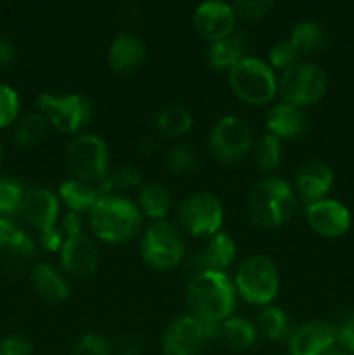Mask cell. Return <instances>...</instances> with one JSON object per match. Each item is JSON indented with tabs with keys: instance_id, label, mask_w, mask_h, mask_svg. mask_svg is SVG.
<instances>
[{
	"instance_id": "1",
	"label": "cell",
	"mask_w": 354,
	"mask_h": 355,
	"mask_svg": "<svg viewBox=\"0 0 354 355\" xmlns=\"http://www.w3.org/2000/svg\"><path fill=\"white\" fill-rule=\"evenodd\" d=\"M236 288L221 270H201L191 276L186 286V304L191 315L201 322L222 324L236 309Z\"/></svg>"
},
{
	"instance_id": "2",
	"label": "cell",
	"mask_w": 354,
	"mask_h": 355,
	"mask_svg": "<svg viewBox=\"0 0 354 355\" xmlns=\"http://www.w3.org/2000/svg\"><path fill=\"white\" fill-rule=\"evenodd\" d=\"M90 229L104 243H125L139 234L142 214L130 200L117 194H103L89 211Z\"/></svg>"
},
{
	"instance_id": "3",
	"label": "cell",
	"mask_w": 354,
	"mask_h": 355,
	"mask_svg": "<svg viewBox=\"0 0 354 355\" xmlns=\"http://www.w3.org/2000/svg\"><path fill=\"white\" fill-rule=\"evenodd\" d=\"M297 208L294 189L280 177H266L248 194V211L260 227H280L292 218Z\"/></svg>"
},
{
	"instance_id": "4",
	"label": "cell",
	"mask_w": 354,
	"mask_h": 355,
	"mask_svg": "<svg viewBox=\"0 0 354 355\" xmlns=\"http://www.w3.org/2000/svg\"><path fill=\"white\" fill-rule=\"evenodd\" d=\"M229 87L239 101L260 106L271 103L278 94V78L269 64L246 55L229 69Z\"/></svg>"
},
{
	"instance_id": "5",
	"label": "cell",
	"mask_w": 354,
	"mask_h": 355,
	"mask_svg": "<svg viewBox=\"0 0 354 355\" xmlns=\"http://www.w3.org/2000/svg\"><path fill=\"white\" fill-rule=\"evenodd\" d=\"M236 293L252 305H269L280 290V276L273 260L266 255H250L235 276Z\"/></svg>"
},
{
	"instance_id": "6",
	"label": "cell",
	"mask_w": 354,
	"mask_h": 355,
	"mask_svg": "<svg viewBox=\"0 0 354 355\" xmlns=\"http://www.w3.org/2000/svg\"><path fill=\"white\" fill-rule=\"evenodd\" d=\"M328 89L326 71L316 62L297 61L294 66L281 73L278 80V92L283 97V103L292 106H312L323 99Z\"/></svg>"
},
{
	"instance_id": "7",
	"label": "cell",
	"mask_w": 354,
	"mask_h": 355,
	"mask_svg": "<svg viewBox=\"0 0 354 355\" xmlns=\"http://www.w3.org/2000/svg\"><path fill=\"white\" fill-rule=\"evenodd\" d=\"M186 253L183 234L172 222L155 220L144 229L141 255L151 269L170 270L179 266Z\"/></svg>"
},
{
	"instance_id": "8",
	"label": "cell",
	"mask_w": 354,
	"mask_h": 355,
	"mask_svg": "<svg viewBox=\"0 0 354 355\" xmlns=\"http://www.w3.org/2000/svg\"><path fill=\"white\" fill-rule=\"evenodd\" d=\"M40 113L47 118L49 125L62 134H78L90 123L94 114L92 103L82 94H40L37 97Z\"/></svg>"
},
{
	"instance_id": "9",
	"label": "cell",
	"mask_w": 354,
	"mask_h": 355,
	"mask_svg": "<svg viewBox=\"0 0 354 355\" xmlns=\"http://www.w3.org/2000/svg\"><path fill=\"white\" fill-rule=\"evenodd\" d=\"M65 163L73 179L99 184L106 177L110 163L106 144L99 135H76L66 148Z\"/></svg>"
},
{
	"instance_id": "10",
	"label": "cell",
	"mask_w": 354,
	"mask_h": 355,
	"mask_svg": "<svg viewBox=\"0 0 354 355\" xmlns=\"http://www.w3.org/2000/svg\"><path fill=\"white\" fill-rule=\"evenodd\" d=\"M224 208L210 193H194L180 203L179 224L194 238H212L221 232Z\"/></svg>"
},
{
	"instance_id": "11",
	"label": "cell",
	"mask_w": 354,
	"mask_h": 355,
	"mask_svg": "<svg viewBox=\"0 0 354 355\" xmlns=\"http://www.w3.org/2000/svg\"><path fill=\"white\" fill-rule=\"evenodd\" d=\"M212 156L222 163L242 159L252 148V132L248 123L238 116H224L214 125L208 139Z\"/></svg>"
},
{
	"instance_id": "12",
	"label": "cell",
	"mask_w": 354,
	"mask_h": 355,
	"mask_svg": "<svg viewBox=\"0 0 354 355\" xmlns=\"http://www.w3.org/2000/svg\"><path fill=\"white\" fill-rule=\"evenodd\" d=\"M210 342L203 322L193 315L177 318L167 326L162 336L163 355H198Z\"/></svg>"
},
{
	"instance_id": "13",
	"label": "cell",
	"mask_w": 354,
	"mask_h": 355,
	"mask_svg": "<svg viewBox=\"0 0 354 355\" xmlns=\"http://www.w3.org/2000/svg\"><path fill=\"white\" fill-rule=\"evenodd\" d=\"M236 17L238 16L233 6L212 0L196 7L193 14V26L201 38L214 44L235 33Z\"/></svg>"
},
{
	"instance_id": "14",
	"label": "cell",
	"mask_w": 354,
	"mask_h": 355,
	"mask_svg": "<svg viewBox=\"0 0 354 355\" xmlns=\"http://www.w3.org/2000/svg\"><path fill=\"white\" fill-rule=\"evenodd\" d=\"M335 343V328L326 321H309L295 328L288 336L290 355H325Z\"/></svg>"
},
{
	"instance_id": "15",
	"label": "cell",
	"mask_w": 354,
	"mask_h": 355,
	"mask_svg": "<svg viewBox=\"0 0 354 355\" xmlns=\"http://www.w3.org/2000/svg\"><path fill=\"white\" fill-rule=\"evenodd\" d=\"M305 218L312 231L325 238H339L351 225L349 210L339 201L326 200V198L307 205Z\"/></svg>"
},
{
	"instance_id": "16",
	"label": "cell",
	"mask_w": 354,
	"mask_h": 355,
	"mask_svg": "<svg viewBox=\"0 0 354 355\" xmlns=\"http://www.w3.org/2000/svg\"><path fill=\"white\" fill-rule=\"evenodd\" d=\"M59 260L69 276L87 277L96 270L99 253L96 243L89 236L80 234L75 238H66L65 245L59 250Z\"/></svg>"
},
{
	"instance_id": "17",
	"label": "cell",
	"mask_w": 354,
	"mask_h": 355,
	"mask_svg": "<svg viewBox=\"0 0 354 355\" xmlns=\"http://www.w3.org/2000/svg\"><path fill=\"white\" fill-rule=\"evenodd\" d=\"M19 214L31 227L44 231L51 225H56L59 215V198L45 187L24 191Z\"/></svg>"
},
{
	"instance_id": "18",
	"label": "cell",
	"mask_w": 354,
	"mask_h": 355,
	"mask_svg": "<svg viewBox=\"0 0 354 355\" xmlns=\"http://www.w3.org/2000/svg\"><path fill=\"white\" fill-rule=\"evenodd\" d=\"M333 184V172L319 159L302 163L295 172V189L307 205L325 200Z\"/></svg>"
},
{
	"instance_id": "19",
	"label": "cell",
	"mask_w": 354,
	"mask_h": 355,
	"mask_svg": "<svg viewBox=\"0 0 354 355\" xmlns=\"http://www.w3.org/2000/svg\"><path fill=\"white\" fill-rule=\"evenodd\" d=\"M146 59V45L132 33L118 35L108 51V62L117 73H128L137 69Z\"/></svg>"
},
{
	"instance_id": "20",
	"label": "cell",
	"mask_w": 354,
	"mask_h": 355,
	"mask_svg": "<svg viewBox=\"0 0 354 355\" xmlns=\"http://www.w3.org/2000/svg\"><path fill=\"white\" fill-rule=\"evenodd\" d=\"M266 125L269 134L276 135L278 139H294L305 130L307 120L301 107L288 103H278L267 111Z\"/></svg>"
},
{
	"instance_id": "21",
	"label": "cell",
	"mask_w": 354,
	"mask_h": 355,
	"mask_svg": "<svg viewBox=\"0 0 354 355\" xmlns=\"http://www.w3.org/2000/svg\"><path fill=\"white\" fill-rule=\"evenodd\" d=\"M236 259V243L233 241L228 232H217L212 238H208L207 248L201 255L194 259L193 263H198L196 272L201 270H221L224 272ZM194 272V274H196Z\"/></svg>"
},
{
	"instance_id": "22",
	"label": "cell",
	"mask_w": 354,
	"mask_h": 355,
	"mask_svg": "<svg viewBox=\"0 0 354 355\" xmlns=\"http://www.w3.org/2000/svg\"><path fill=\"white\" fill-rule=\"evenodd\" d=\"M246 38L239 33H233L222 40L210 44L207 51L208 64L217 69H231L245 59Z\"/></svg>"
},
{
	"instance_id": "23",
	"label": "cell",
	"mask_w": 354,
	"mask_h": 355,
	"mask_svg": "<svg viewBox=\"0 0 354 355\" xmlns=\"http://www.w3.org/2000/svg\"><path fill=\"white\" fill-rule=\"evenodd\" d=\"M59 201L68 207L69 211L75 214H85L94 208V205L99 200V189L92 184L82 182V180H66L59 186Z\"/></svg>"
},
{
	"instance_id": "24",
	"label": "cell",
	"mask_w": 354,
	"mask_h": 355,
	"mask_svg": "<svg viewBox=\"0 0 354 355\" xmlns=\"http://www.w3.org/2000/svg\"><path fill=\"white\" fill-rule=\"evenodd\" d=\"M33 239L10 218L0 217V253L17 257V259H28L35 255Z\"/></svg>"
},
{
	"instance_id": "25",
	"label": "cell",
	"mask_w": 354,
	"mask_h": 355,
	"mask_svg": "<svg viewBox=\"0 0 354 355\" xmlns=\"http://www.w3.org/2000/svg\"><path fill=\"white\" fill-rule=\"evenodd\" d=\"M31 281H33V286L37 290V293L40 297H44L45 300L54 302H65L68 298V284L62 279L61 274L54 269L49 263H38L35 266L33 274H31Z\"/></svg>"
},
{
	"instance_id": "26",
	"label": "cell",
	"mask_w": 354,
	"mask_h": 355,
	"mask_svg": "<svg viewBox=\"0 0 354 355\" xmlns=\"http://www.w3.org/2000/svg\"><path fill=\"white\" fill-rule=\"evenodd\" d=\"M290 40L301 54H316V52H321L326 47L328 33H326L325 26L319 24L318 21L305 19L295 24L294 30H292Z\"/></svg>"
},
{
	"instance_id": "27",
	"label": "cell",
	"mask_w": 354,
	"mask_h": 355,
	"mask_svg": "<svg viewBox=\"0 0 354 355\" xmlns=\"http://www.w3.org/2000/svg\"><path fill=\"white\" fill-rule=\"evenodd\" d=\"M170 205H172V198L163 184L149 182L144 184L139 191L137 208L142 215L153 220H163V217L169 214Z\"/></svg>"
},
{
	"instance_id": "28",
	"label": "cell",
	"mask_w": 354,
	"mask_h": 355,
	"mask_svg": "<svg viewBox=\"0 0 354 355\" xmlns=\"http://www.w3.org/2000/svg\"><path fill=\"white\" fill-rule=\"evenodd\" d=\"M155 123L160 134H163L165 137H180L191 130L193 116L187 107L180 106V104H169L158 111Z\"/></svg>"
},
{
	"instance_id": "29",
	"label": "cell",
	"mask_w": 354,
	"mask_h": 355,
	"mask_svg": "<svg viewBox=\"0 0 354 355\" xmlns=\"http://www.w3.org/2000/svg\"><path fill=\"white\" fill-rule=\"evenodd\" d=\"M257 333L271 342H280L290 336V318L287 312L274 305H266L257 318Z\"/></svg>"
},
{
	"instance_id": "30",
	"label": "cell",
	"mask_w": 354,
	"mask_h": 355,
	"mask_svg": "<svg viewBox=\"0 0 354 355\" xmlns=\"http://www.w3.org/2000/svg\"><path fill=\"white\" fill-rule=\"evenodd\" d=\"M221 336L231 349L248 350L257 342V328L239 315H231L221 324Z\"/></svg>"
},
{
	"instance_id": "31",
	"label": "cell",
	"mask_w": 354,
	"mask_h": 355,
	"mask_svg": "<svg viewBox=\"0 0 354 355\" xmlns=\"http://www.w3.org/2000/svg\"><path fill=\"white\" fill-rule=\"evenodd\" d=\"M47 127V118L40 111L38 113H28L26 116L17 121L16 128H14V142L19 148H31V146L38 144L45 137Z\"/></svg>"
},
{
	"instance_id": "32",
	"label": "cell",
	"mask_w": 354,
	"mask_h": 355,
	"mask_svg": "<svg viewBox=\"0 0 354 355\" xmlns=\"http://www.w3.org/2000/svg\"><path fill=\"white\" fill-rule=\"evenodd\" d=\"M283 142L273 134H264L253 146V158L262 172H271V170L278 168L283 159Z\"/></svg>"
},
{
	"instance_id": "33",
	"label": "cell",
	"mask_w": 354,
	"mask_h": 355,
	"mask_svg": "<svg viewBox=\"0 0 354 355\" xmlns=\"http://www.w3.org/2000/svg\"><path fill=\"white\" fill-rule=\"evenodd\" d=\"M141 180L139 170H135L130 165H121L106 173V177L99 182V193L113 194L118 191L134 189L141 184Z\"/></svg>"
},
{
	"instance_id": "34",
	"label": "cell",
	"mask_w": 354,
	"mask_h": 355,
	"mask_svg": "<svg viewBox=\"0 0 354 355\" xmlns=\"http://www.w3.org/2000/svg\"><path fill=\"white\" fill-rule=\"evenodd\" d=\"M200 165V158L193 146L177 144L167 153V166L174 173H189L194 172Z\"/></svg>"
},
{
	"instance_id": "35",
	"label": "cell",
	"mask_w": 354,
	"mask_h": 355,
	"mask_svg": "<svg viewBox=\"0 0 354 355\" xmlns=\"http://www.w3.org/2000/svg\"><path fill=\"white\" fill-rule=\"evenodd\" d=\"M24 189L17 180L0 179V217H7L19 211Z\"/></svg>"
},
{
	"instance_id": "36",
	"label": "cell",
	"mask_w": 354,
	"mask_h": 355,
	"mask_svg": "<svg viewBox=\"0 0 354 355\" xmlns=\"http://www.w3.org/2000/svg\"><path fill=\"white\" fill-rule=\"evenodd\" d=\"M113 345L97 333H85L76 340L71 355H111Z\"/></svg>"
},
{
	"instance_id": "37",
	"label": "cell",
	"mask_w": 354,
	"mask_h": 355,
	"mask_svg": "<svg viewBox=\"0 0 354 355\" xmlns=\"http://www.w3.org/2000/svg\"><path fill=\"white\" fill-rule=\"evenodd\" d=\"M298 54L301 52L292 44L290 38H285V40L276 42L269 49V66L271 68H278L285 71V69L290 68V66H294L297 62Z\"/></svg>"
},
{
	"instance_id": "38",
	"label": "cell",
	"mask_w": 354,
	"mask_h": 355,
	"mask_svg": "<svg viewBox=\"0 0 354 355\" xmlns=\"http://www.w3.org/2000/svg\"><path fill=\"white\" fill-rule=\"evenodd\" d=\"M19 113V96L9 85L0 83V128L14 123Z\"/></svg>"
},
{
	"instance_id": "39",
	"label": "cell",
	"mask_w": 354,
	"mask_h": 355,
	"mask_svg": "<svg viewBox=\"0 0 354 355\" xmlns=\"http://www.w3.org/2000/svg\"><path fill=\"white\" fill-rule=\"evenodd\" d=\"M332 324L335 328L337 343H340L347 354L354 355V311L340 312Z\"/></svg>"
},
{
	"instance_id": "40",
	"label": "cell",
	"mask_w": 354,
	"mask_h": 355,
	"mask_svg": "<svg viewBox=\"0 0 354 355\" xmlns=\"http://www.w3.org/2000/svg\"><path fill=\"white\" fill-rule=\"evenodd\" d=\"M274 7V2L271 0H239L233 6L236 16L243 17L248 21H257L266 17Z\"/></svg>"
},
{
	"instance_id": "41",
	"label": "cell",
	"mask_w": 354,
	"mask_h": 355,
	"mask_svg": "<svg viewBox=\"0 0 354 355\" xmlns=\"http://www.w3.org/2000/svg\"><path fill=\"white\" fill-rule=\"evenodd\" d=\"M0 349H2V355H31L33 345L26 336L16 333V335H9L0 340Z\"/></svg>"
},
{
	"instance_id": "42",
	"label": "cell",
	"mask_w": 354,
	"mask_h": 355,
	"mask_svg": "<svg viewBox=\"0 0 354 355\" xmlns=\"http://www.w3.org/2000/svg\"><path fill=\"white\" fill-rule=\"evenodd\" d=\"M38 241H40V245L44 246L45 250H49V252H59V250L62 248V245H65L66 238H65V232L61 231V227H58V225H51V227L40 231Z\"/></svg>"
},
{
	"instance_id": "43",
	"label": "cell",
	"mask_w": 354,
	"mask_h": 355,
	"mask_svg": "<svg viewBox=\"0 0 354 355\" xmlns=\"http://www.w3.org/2000/svg\"><path fill=\"white\" fill-rule=\"evenodd\" d=\"M113 352L117 355H141L142 343L141 340L132 335H124L117 340L113 345Z\"/></svg>"
},
{
	"instance_id": "44",
	"label": "cell",
	"mask_w": 354,
	"mask_h": 355,
	"mask_svg": "<svg viewBox=\"0 0 354 355\" xmlns=\"http://www.w3.org/2000/svg\"><path fill=\"white\" fill-rule=\"evenodd\" d=\"M83 220L82 215L75 214V211H66L61 218V231L65 232L66 238H75V236L82 234Z\"/></svg>"
},
{
	"instance_id": "45",
	"label": "cell",
	"mask_w": 354,
	"mask_h": 355,
	"mask_svg": "<svg viewBox=\"0 0 354 355\" xmlns=\"http://www.w3.org/2000/svg\"><path fill=\"white\" fill-rule=\"evenodd\" d=\"M16 58V49L10 38L0 35V66H7Z\"/></svg>"
},
{
	"instance_id": "46",
	"label": "cell",
	"mask_w": 354,
	"mask_h": 355,
	"mask_svg": "<svg viewBox=\"0 0 354 355\" xmlns=\"http://www.w3.org/2000/svg\"><path fill=\"white\" fill-rule=\"evenodd\" d=\"M118 17L121 19V23H134L139 17V7L135 3H124L120 7V14Z\"/></svg>"
},
{
	"instance_id": "47",
	"label": "cell",
	"mask_w": 354,
	"mask_h": 355,
	"mask_svg": "<svg viewBox=\"0 0 354 355\" xmlns=\"http://www.w3.org/2000/svg\"><path fill=\"white\" fill-rule=\"evenodd\" d=\"M325 355H351V354L344 352V350H335V349H332V350H330V352H326Z\"/></svg>"
},
{
	"instance_id": "48",
	"label": "cell",
	"mask_w": 354,
	"mask_h": 355,
	"mask_svg": "<svg viewBox=\"0 0 354 355\" xmlns=\"http://www.w3.org/2000/svg\"><path fill=\"white\" fill-rule=\"evenodd\" d=\"M0 159H2V146H0Z\"/></svg>"
}]
</instances>
